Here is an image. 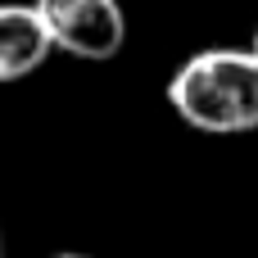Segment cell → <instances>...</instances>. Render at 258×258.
<instances>
[{
  "mask_svg": "<svg viewBox=\"0 0 258 258\" xmlns=\"http://www.w3.org/2000/svg\"><path fill=\"white\" fill-rule=\"evenodd\" d=\"M0 258H5V249H0Z\"/></svg>",
  "mask_w": 258,
  "mask_h": 258,
  "instance_id": "8992f818",
  "label": "cell"
},
{
  "mask_svg": "<svg viewBox=\"0 0 258 258\" xmlns=\"http://www.w3.org/2000/svg\"><path fill=\"white\" fill-rule=\"evenodd\" d=\"M254 54H258V32H254Z\"/></svg>",
  "mask_w": 258,
  "mask_h": 258,
  "instance_id": "5b68a950",
  "label": "cell"
},
{
  "mask_svg": "<svg viewBox=\"0 0 258 258\" xmlns=\"http://www.w3.org/2000/svg\"><path fill=\"white\" fill-rule=\"evenodd\" d=\"M168 104L177 118L209 136H240L258 127V54L254 50H200L172 82Z\"/></svg>",
  "mask_w": 258,
  "mask_h": 258,
  "instance_id": "6da1fadb",
  "label": "cell"
},
{
  "mask_svg": "<svg viewBox=\"0 0 258 258\" xmlns=\"http://www.w3.org/2000/svg\"><path fill=\"white\" fill-rule=\"evenodd\" d=\"M54 41L36 14V5H0V86L23 82L50 59Z\"/></svg>",
  "mask_w": 258,
  "mask_h": 258,
  "instance_id": "3957f363",
  "label": "cell"
},
{
  "mask_svg": "<svg viewBox=\"0 0 258 258\" xmlns=\"http://www.w3.org/2000/svg\"><path fill=\"white\" fill-rule=\"evenodd\" d=\"M36 14L54 50L73 59H113L127 41V18L118 0H36Z\"/></svg>",
  "mask_w": 258,
  "mask_h": 258,
  "instance_id": "7a4b0ae2",
  "label": "cell"
},
{
  "mask_svg": "<svg viewBox=\"0 0 258 258\" xmlns=\"http://www.w3.org/2000/svg\"><path fill=\"white\" fill-rule=\"evenodd\" d=\"M54 258H86V254H54Z\"/></svg>",
  "mask_w": 258,
  "mask_h": 258,
  "instance_id": "277c9868",
  "label": "cell"
}]
</instances>
